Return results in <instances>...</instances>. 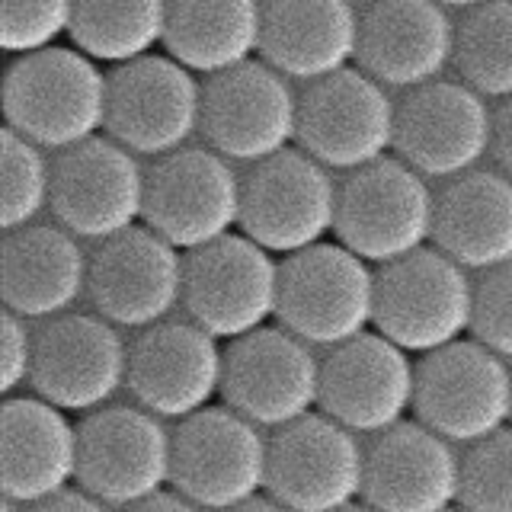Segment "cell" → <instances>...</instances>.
<instances>
[{
    "instance_id": "1",
    "label": "cell",
    "mask_w": 512,
    "mask_h": 512,
    "mask_svg": "<svg viewBox=\"0 0 512 512\" xmlns=\"http://www.w3.org/2000/svg\"><path fill=\"white\" fill-rule=\"evenodd\" d=\"M7 128L61 154L106 132L109 71L77 45L16 55L0 87Z\"/></svg>"
},
{
    "instance_id": "2",
    "label": "cell",
    "mask_w": 512,
    "mask_h": 512,
    "mask_svg": "<svg viewBox=\"0 0 512 512\" xmlns=\"http://www.w3.org/2000/svg\"><path fill=\"white\" fill-rule=\"evenodd\" d=\"M429 183L397 154L346 173L333 237L378 269L429 247L439 199Z\"/></svg>"
},
{
    "instance_id": "3",
    "label": "cell",
    "mask_w": 512,
    "mask_h": 512,
    "mask_svg": "<svg viewBox=\"0 0 512 512\" xmlns=\"http://www.w3.org/2000/svg\"><path fill=\"white\" fill-rule=\"evenodd\" d=\"M474 298L471 269L429 244L378 269L375 330L420 359L471 336Z\"/></svg>"
},
{
    "instance_id": "4",
    "label": "cell",
    "mask_w": 512,
    "mask_h": 512,
    "mask_svg": "<svg viewBox=\"0 0 512 512\" xmlns=\"http://www.w3.org/2000/svg\"><path fill=\"white\" fill-rule=\"evenodd\" d=\"M378 266L340 240L308 247L282 260V295L276 324L314 349L343 346L375 330Z\"/></svg>"
},
{
    "instance_id": "5",
    "label": "cell",
    "mask_w": 512,
    "mask_h": 512,
    "mask_svg": "<svg viewBox=\"0 0 512 512\" xmlns=\"http://www.w3.org/2000/svg\"><path fill=\"white\" fill-rule=\"evenodd\" d=\"M269 436L228 404L173 426V490L205 512H228L266 493Z\"/></svg>"
},
{
    "instance_id": "6",
    "label": "cell",
    "mask_w": 512,
    "mask_h": 512,
    "mask_svg": "<svg viewBox=\"0 0 512 512\" xmlns=\"http://www.w3.org/2000/svg\"><path fill=\"white\" fill-rule=\"evenodd\" d=\"M282 260L247 234H228L186 253L183 311L202 330L234 343L279 317Z\"/></svg>"
},
{
    "instance_id": "7",
    "label": "cell",
    "mask_w": 512,
    "mask_h": 512,
    "mask_svg": "<svg viewBox=\"0 0 512 512\" xmlns=\"http://www.w3.org/2000/svg\"><path fill=\"white\" fill-rule=\"evenodd\" d=\"M77 487L112 509L173 487V429L141 404H106L80 416Z\"/></svg>"
},
{
    "instance_id": "8",
    "label": "cell",
    "mask_w": 512,
    "mask_h": 512,
    "mask_svg": "<svg viewBox=\"0 0 512 512\" xmlns=\"http://www.w3.org/2000/svg\"><path fill=\"white\" fill-rule=\"evenodd\" d=\"M413 416L464 448L512 426V362L474 336L420 356Z\"/></svg>"
},
{
    "instance_id": "9",
    "label": "cell",
    "mask_w": 512,
    "mask_h": 512,
    "mask_svg": "<svg viewBox=\"0 0 512 512\" xmlns=\"http://www.w3.org/2000/svg\"><path fill=\"white\" fill-rule=\"evenodd\" d=\"M240 208L244 176L208 144H186L148 167L144 224L183 253L240 231Z\"/></svg>"
},
{
    "instance_id": "10",
    "label": "cell",
    "mask_w": 512,
    "mask_h": 512,
    "mask_svg": "<svg viewBox=\"0 0 512 512\" xmlns=\"http://www.w3.org/2000/svg\"><path fill=\"white\" fill-rule=\"evenodd\" d=\"M308 151L288 148L244 173L240 234L279 260L324 244L336 231L340 183Z\"/></svg>"
},
{
    "instance_id": "11",
    "label": "cell",
    "mask_w": 512,
    "mask_h": 512,
    "mask_svg": "<svg viewBox=\"0 0 512 512\" xmlns=\"http://www.w3.org/2000/svg\"><path fill=\"white\" fill-rule=\"evenodd\" d=\"M397 100L359 64L304 84L298 106V148L333 173L362 170L394 154Z\"/></svg>"
},
{
    "instance_id": "12",
    "label": "cell",
    "mask_w": 512,
    "mask_h": 512,
    "mask_svg": "<svg viewBox=\"0 0 512 512\" xmlns=\"http://www.w3.org/2000/svg\"><path fill=\"white\" fill-rule=\"evenodd\" d=\"M301 90L269 61L247 64L205 80L202 144L234 164H260L298 148Z\"/></svg>"
},
{
    "instance_id": "13",
    "label": "cell",
    "mask_w": 512,
    "mask_h": 512,
    "mask_svg": "<svg viewBox=\"0 0 512 512\" xmlns=\"http://www.w3.org/2000/svg\"><path fill=\"white\" fill-rule=\"evenodd\" d=\"M205 80L173 55H144L109 68L106 135L138 157H167L202 135Z\"/></svg>"
},
{
    "instance_id": "14",
    "label": "cell",
    "mask_w": 512,
    "mask_h": 512,
    "mask_svg": "<svg viewBox=\"0 0 512 512\" xmlns=\"http://www.w3.org/2000/svg\"><path fill=\"white\" fill-rule=\"evenodd\" d=\"M496 106L464 80L439 77L397 100L394 154L426 180L448 183L477 170L493 151Z\"/></svg>"
},
{
    "instance_id": "15",
    "label": "cell",
    "mask_w": 512,
    "mask_h": 512,
    "mask_svg": "<svg viewBox=\"0 0 512 512\" xmlns=\"http://www.w3.org/2000/svg\"><path fill=\"white\" fill-rule=\"evenodd\" d=\"M320 368L324 356L311 343L282 324H269L224 346L221 400L276 432L320 410Z\"/></svg>"
},
{
    "instance_id": "16",
    "label": "cell",
    "mask_w": 512,
    "mask_h": 512,
    "mask_svg": "<svg viewBox=\"0 0 512 512\" xmlns=\"http://www.w3.org/2000/svg\"><path fill=\"white\" fill-rule=\"evenodd\" d=\"M144 199L148 167L106 132L55 154L52 218L74 237L103 244L138 228L144 224Z\"/></svg>"
},
{
    "instance_id": "17",
    "label": "cell",
    "mask_w": 512,
    "mask_h": 512,
    "mask_svg": "<svg viewBox=\"0 0 512 512\" xmlns=\"http://www.w3.org/2000/svg\"><path fill=\"white\" fill-rule=\"evenodd\" d=\"M266 493L292 512H340L365 493V445L359 432L324 410L269 436Z\"/></svg>"
},
{
    "instance_id": "18",
    "label": "cell",
    "mask_w": 512,
    "mask_h": 512,
    "mask_svg": "<svg viewBox=\"0 0 512 512\" xmlns=\"http://www.w3.org/2000/svg\"><path fill=\"white\" fill-rule=\"evenodd\" d=\"M128 349L122 327L96 311H71L36 330L32 394L55 407L87 416L128 391Z\"/></svg>"
},
{
    "instance_id": "19",
    "label": "cell",
    "mask_w": 512,
    "mask_h": 512,
    "mask_svg": "<svg viewBox=\"0 0 512 512\" xmlns=\"http://www.w3.org/2000/svg\"><path fill=\"white\" fill-rule=\"evenodd\" d=\"M186 253L148 224L90 250V311L122 330H148L183 308Z\"/></svg>"
},
{
    "instance_id": "20",
    "label": "cell",
    "mask_w": 512,
    "mask_h": 512,
    "mask_svg": "<svg viewBox=\"0 0 512 512\" xmlns=\"http://www.w3.org/2000/svg\"><path fill=\"white\" fill-rule=\"evenodd\" d=\"M224 384V346L189 317L138 330L128 349V394L167 423L215 404Z\"/></svg>"
},
{
    "instance_id": "21",
    "label": "cell",
    "mask_w": 512,
    "mask_h": 512,
    "mask_svg": "<svg viewBox=\"0 0 512 512\" xmlns=\"http://www.w3.org/2000/svg\"><path fill=\"white\" fill-rule=\"evenodd\" d=\"M416 407V359L378 330L327 349L320 368V410L336 423L378 436L410 420Z\"/></svg>"
},
{
    "instance_id": "22",
    "label": "cell",
    "mask_w": 512,
    "mask_h": 512,
    "mask_svg": "<svg viewBox=\"0 0 512 512\" xmlns=\"http://www.w3.org/2000/svg\"><path fill=\"white\" fill-rule=\"evenodd\" d=\"M458 20L439 0L362 4L356 64L388 90H416L455 64Z\"/></svg>"
},
{
    "instance_id": "23",
    "label": "cell",
    "mask_w": 512,
    "mask_h": 512,
    "mask_svg": "<svg viewBox=\"0 0 512 512\" xmlns=\"http://www.w3.org/2000/svg\"><path fill=\"white\" fill-rule=\"evenodd\" d=\"M362 500L378 512H448L461 500L458 445L420 420L384 429L365 445Z\"/></svg>"
},
{
    "instance_id": "24",
    "label": "cell",
    "mask_w": 512,
    "mask_h": 512,
    "mask_svg": "<svg viewBox=\"0 0 512 512\" xmlns=\"http://www.w3.org/2000/svg\"><path fill=\"white\" fill-rule=\"evenodd\" d=\"M80 426L39 394L4 397L0 407V487L4 500L36 506L77 487Z\"/></svg>"
},
{
    "instance_id": "25",
    "label": "cell",
    "mask_w": 512,
    "mask_h": 512,
    "mask_svg": "<svg viewBox=\"0 0 512 512\" xmlns=\"http://www.w3.org/2000/svg\"><path fill=\"white\" fill-rule=\"evenodd\" d=\"M90 288V253L58 221H36L4 231L0 247V295L4 311L32 324L77 311Z\"/></svg>"
},
{
    "instance_id": "26",
    "label": "cell",
    "mask_w": 512,
    "mask_h": 512,
    "mask_svg": "<svg viewBox=\"0 0 512 512\" xmlns=\"http://www.w3.org/2000/svg\"><path fill=\"white\" fill-rule=\"evenodd\" d=\"M356 0H263L260 58L295 84L346 71L359 58Z\"/></svg>"
},
{
    "instance_id": "27",
    "label": "cell",
    "mask_w": 512,
    "mask_h": 512,
    "mask_svg": "<svg viewBox=\"0 0 512 512\" xmlns=\"http://www.w3.org/2000/svg\"><path fill=\"white\" fill-rule=\"evenodd\" d=\"M432 244L471 272L512 263V176L477 167L439 189Z\"/></svg>"
},
{
    "instance_id": "28",
    "label": "cell",
    "mask_w": 512,
    "mask_h": 512,
    "mask_svg": "<svg viewBox=\"0 0 512 512\" xmlns=\"http://www.w3.org/2000/svg\"><path fill=\"white\" fill-rule=\"evenodd\" d=\"M263 0H170L164 52L202 80L260 58Z\"/></svg>"
},
{
    "instance_id": "29",
    "label": "cell",
    "mask_w": 512,
    "mask_h": 512,
    "mask_svg": "<svg viewBox=\"0 0 512 512\" xmlns=\"http://www.w3.org/2000/svg\"><path fill=\"white\" fill-rule=\"evenodd\" d=\"M167 16L170 0H77L68 39L103 68H119L164 48Z\"/></svg>"
},
{
    "instance_id": "30",
    "label": "cell",
    "mask_w": 512,
    "mask_h": 512,
    "mask_svg": "<svg viewBox=\"0 0 512 512\" xmlns=\"http://www.w3.org/2000/svg\"><path fill=\"white\" fill-rule=\"evenodd\" d=\"M452 71L490 103L512 96V0L468 10L458 20Z\"/></svg>"
},
{
    "instance_id": "31",
    "label": "cell",
    "mask_w": 512,
    "mask_h": 512,
    "mask_svg": "<svg viewBox=\"0 0 512 512\" xmlns=\"http://www.w3.org/2000/svg\"><path fill=\"white\" fill-rule=\"evenodd\" d=\"M55 160L48 164L42 144L13 128L0 135V228L16 231L52 212Z\"/></svg>"
},
{
    "instance_id": "32",
    "label": "cell",
    "mask_w": 512,
    "mask_h": 512,
    "mask_svg": "<svg viewBox=\"0 0 512 512\" xmlns=\"http://www.w3.org/2000/svg\"><path fill=\"white\" fill-rule=\"evenodd\" d=\"M458 506L464 512H512V426L464 448Z\"/></svg>"
},
{
    "instance_id": "33",
    "label": "cell",
    "mask_w": 512,
    "mask_h": 512,
    "mask_svg": "<svg viewBox=\"0 0 512 512\" xmlns=\"http://www.w3.org/2000/svg\"><path fill=\"white\" fill-rule=\"evenodd\" d=\"M77 0H0V45L7 55H32L71 36Z\"/></svg>"
},
{
    "instance_id": "34",
    "label": "cell",
    "mask_w": 512,
    "mask_h": 512,
    "mask_svg": "<svg viewBox=\"0 0 512 512\" xmlns=\"http://www.w3.org/2000/svg\"><path fill=\"white\" fill-rule=\"evenodd\" d=\"M471 336L512 362V263L480 272Z\"/></svg>"
},
{
    "instance_id": "35",
    "label": "cell",
    "mask_w": 512,
    "mask_h": 512,
    "mask_svg": "<svg viewBox=\"0 0 512 512\" xmlns=\"http://www.w3.org/2000/svg\"><path fill=\"white\" fill-rule=\"evenodd\" d=\"M32 365H36V330H32V320L4 311V317H0V391H4V397H13L29 388Z\"/></svg>"
},
{
    "instance_id": "36",
    "label": "cell",
    "mask_w": 512,
    "mask_h": 512,
    "mask_svg": "<svg viewBox=\"0 0 512 512\" xmlns=\"http://www.w3.org/2000/svg\"><path fill=\"white\" fill-rule=\"evenodd\" d=\"M493 164L512 176V96L503 103H496V119H493Z\"/></svg>"
},
{
    "instance_id": "37",
    "label": "cell",
    "mask_w": 512,
    "mask_h": 512,
    "mask_svg": "<svg viewBox=\"0 0 512 512\" xmlns=\"http://www.w3.org/2000/svg\"><path fill=\"white\" fill-rule=\"evenodd\" d=\"M26 512H112V506H106L103 500H96L93 493H87L84 487H71L52 500L26 506Z\"/></svg>"
},
{
    "instance_id": "38",
    "label": "cell",
    "mask_w": 512,
    "mask_h": 512,
    "mask_svg": "<svg viewBox=\"0 0 512 512\" xmlns=\"http://www.w3.org/2000/svg\"><path fill=\"white\" fill-rule=\"evenodd\" d=\"M122 512H205L202 506H196L192 500H186L183 493H176L173 487L164 490V493H157L151 496V500H144V503H135V506H128Z\"/></svg>"
},
{
    "instance_id": "39",
    "label": "cell",
    "mask_w": 512,
    "mask_h": 512,
    "mask_svg": "<svg viewBox=\"0 0 512 512\" xmlns=\"http://www.w3.org/2000/svg\"><path fill=\"white\" fill-rule=\"evenodd\" d=\"M228 512H292V509L282 506L279 500H272L269 493H263V496H256V500H250V503H244V506H234V509H228Z\"/></svg>"
},
{
    "instance_id": "40",
    "label": "cell",
    "mask_w": 512,
    "mask_h": 512,
    "mask_svg": "<svg viewBox=\"0 0 512 512\" xmlns=\"http://www.w3.org/2000/svg\"><path fill=\"white\" fill-rule=\"evenodd\" d=\"M442 7L448 10H458V13H468V10H477V7H484L490 4V0H439Z\"/></svg>"
},
{
    "instance_id": "41",
    "label": "cell",
    "mask_w": 512,
    "mask_h": 512,
    "mask_svg": "<svg viewBox=\"0 0 512 512\" xmlns=\"http://www.w3.org/2000/svg\"><path fill=\"white\" fill-rule=\"evenodd\" d=\"M340 512H378V509H372L365 500H359V503H352V506H346V509H340Z\"/></svg>"
},
{
    "instance_id": "42",
    "label": "cell",
    "mask_w": 512,
    "mask_h": 512,
    "mask_svg": "<svg viewBox=\"0 0 512 512\" xmlns=\"http://www.w3.org/2000/svg\"><path fill=\"white\" fill-rule=\"evenodd\" d=\"M0 512H26V506L13 503V500H4V506H0Z\"/></svg>"
},
{
    "instance_id": "43",
    "label": "cell",
    "mask_w": 512,
    "mask_h": 512,
    "mask_svg": "<svg viewBox=\"0 0 512 512\" xmlns=\"http://www.w3.org/2000/svg\"><path fill=\"white\" fill-rule=\"evenodd\" d=\"M448 512H464V509H461V506H455V509H448Z\"/></svg>"
},
{
    "instance_id": "44",
    "label": "cell",
    "mask_w": 512,
    "mask_h": 512,
    "mask_svg": "<svg viewBox=\"0 0 512 512\" xmlns=\"http://www.w3.org/2000/svg\"><path fill=\"white\" fill-rule=\"evenodd\" d=\"M356 4H372V0H356Z\"/></svg>"
}]
</instances>
